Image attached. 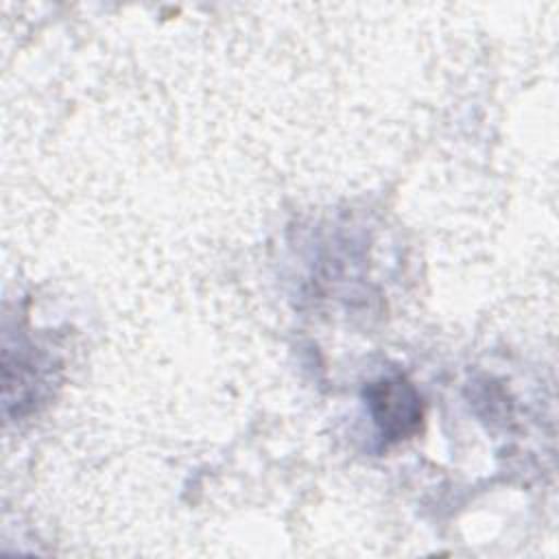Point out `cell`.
Returning <instances> with one entry per match:
<instances>
[{
  "mask_svg": "<svg viewBox=\"0 0 559 559\" xmlns=\"http://www.w3.org/2000/svg\"><path fill=\"white\" fill-rule=\"evenodd\" d=\"M365 400L382 439L402 441L419 430L424 406L419 393L406 378L386 376L369 382Z\"/></svg>",
  "mask_w": 559,
  "mask_h": 559,
  "instance_id": "cell-1",
  "label": "cell"
}]
</instances>
